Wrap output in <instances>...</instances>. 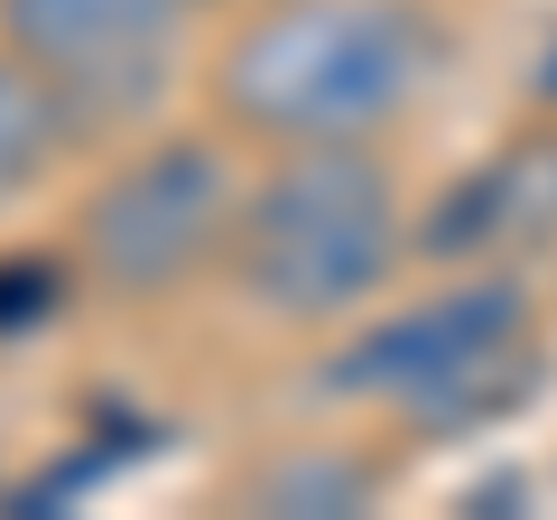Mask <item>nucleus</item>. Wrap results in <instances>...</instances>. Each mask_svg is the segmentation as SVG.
Wrapping results in <instances>:
<instances>
[{"label": "nucleus", "mask_w": 557, "mask_h": 520, "mask_svg": "<svg viewBox=\"0 0 557 520\" xmlns=\"http://www.w3.org/2000/svg\"><path fill=\"white\" fill-rule=\"evenodd\" d=\"M557 391V335L530 270H418L317 344L298 400L391 437L399 456L502 437Z\"/></svg>", "instance_id": "obj_1"}, {"label": "nucleus", "mask_w": 557, "mask_h": 520, "mask_svg": "<svg viewBox=\"0 0 557 520\" xmlns=\"http://www.w3.org/2000/svg\"><path fill=\"white\" fill-rule=\"evenodd\" d=\"M456 65V0H223L186 102L242 149L399 140L446 102Z\"/></svg>", "instance_id": "obj_2"}, {"label": "nucleus", "mask_w": 557, "mask_h": 520, "mask_svg": "<svg viewBox=\"0 0 557 520\" xmlns=\"http://www.w3.org/2000/svg\"><path fill=\"white\" fill-rule=\"evenodd\" d=\"M399 280H418V186L399 140H325V149H251L242 223L214 298L260 335L325 344L372 317Z\"/></svg>", "instance_id": "obj_3"}, {"label": "nucleus", "mask_w": 557, "mask_h": 520, "mask_svg": "<svg viewBox=\"0 0 557 520\" xmlns=\"http://www.w3.org/2000/svg\"><path fill=\"white\" fill-rule=\"evenodd\" d=\"M242 186H251V149L196 102L102 140L57 196V242L75 251L94 317H177L214 298Z\"/></svg>", "instance_id": "obj_4"}, {"label": "nucleus", "mask_w": 557, "mask_h": 520, "mask_svg": "<svg viewBox=\"0 0 557 520\" xmlns=\"http://www.w3.org/2000/svg\"><path fill=\"white\" fill-rule=\"evenodd\" d=\"M223 0H0V38L65 84L94 140L177 112Z\"/></svg>", "instance_id": "obj_5"}, {"label": "nucleus", "mask_w": 557, "mask_h": 520, "mask_svg": "<svg viewBox=\"0 0 557 520\" xmlns=\"http://www.w3.org/2000/svg\"><path fill=\"white\" fill-rule=\"evenodd\" d=\"M557 260V112L511 121L418 196V270H548Z\"/></svg>", "instance_id": "obj_6"}, {"label": "nucleus", "mask_w": 557, "mask_h": 520, "mask_svg": "<svg viewBox=\"0 0 557 520\" xmlns=\"http://www.w3.org/2000/svg\"><path fill=\"white\" fill-rule=\"evenodd\" d=\"M399 446L372 437V428H317V437H270L251 465L233 474L242 511H307V520H344V511H372L381 493L399 483Z\"/></svg>", "instance_id": "obj_7"}, {"label": "nucleus", "mask_w": 557, "mask_h": 520, "mask_svg": "<svg viewBox=\"0 0 557 520\" xmlns=\"http://www.w3.org/2000/svg\"><path fill=\"white\" fill-rule=\"evenodd\" d=\"M94 149L102 140H94V121L65 102V84L0 38V233L20 214H38V205H57Z\"/></svg>", "instance_id": "obj_8"}, {"label": "nucleus", "mask_w": 557, "mask_h": 520, "mask_svg": "<svg viewBox=\"0 0 557 520\" xmlns=\"http://www.w3.org/2000/svg\"><path fill=\"white\" fill-rule=\"evenodd\" d=\"M84 280H75V251L57 233L47 242H0V344H28L47 325L84 317Z\"/></svg>", "instance_id": "obj_9"}, {"label": "nucleus", "mask_w": 557, "mask_h": 520, "mask_svg": "<svg viewBox=\"0 0 557 520\" xmlns=\"http://www.w3.org/2000/svg\"><path fill=\"white\" fill-rule=\"evenodd\" d=\"M530 102H539V112H557V28L539 38V65H530Z\"/></svg>", "instance_id": "obj_10"}, {"label": "nucleus", "mask_w": 557, "mask_h": 520, "mask_svg": "<svg viewBox=\"0 0 557 520\" xmlns=\"http://www.w3.org/2000/svg\"><path fill=\"white\" fill-rule=\"evenodd\" d=\"M20 502V465H10V446H0V511Z\"/></svg>", "instance_id": "obj_11"}]
</instances>
